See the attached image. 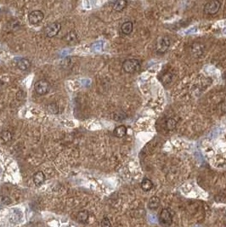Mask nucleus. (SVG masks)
Returning a JSON list of instances; mask_svg holds the SVG:
<instances>
[{"label":"nucleus","mask_w":226,"mask_h":227,"mask_svg":"<svg viewBox=\"0 0 226 227\" xmlns=\"http://www.w3.org/2000/svg\"><path fill=\"white\" fill-rule=\"evenodd\" d=\"M123 71L127 73H134L141 68V63L137 59H128L123 63Z\"/></svg>","instance_id":"obj_1"},{"label":"nucleus","mask_w":226,"mask_h":227,"mask_svg":"<svg viewBox=\"0 0 226 227\" xmlns=\"http://www.w3.org/2000/svg\"><path fill=\"white\" fill-rule=\"evenodd\" d=\"M159 221L164 226H169L173 222V214L169 209H163L160 213Z\"/></svg>","instance_id":"obj_2"},{"label":"nucleus","mask_w":226,"mask_h":227,"mask_svg":"<svg viewBox=\"0 0 226 227\" xmlns=\"http://www.w3.org/2000/svg\"><path fill=\"white\" fill-rule=\"evenodd\" d=\"M34 89L37 95H44L49 90V84L46 80H38L34 84Z\"/></svg>","instance_id":"obj_3"},{"label":"nucleus","mask_w":226,"mask_h":227,"mask_svg":"<svg viewBox=\"0 0 226 227\" xmlns=\"http://www.w3.org/2000/svg\"><path fill=\"white\" fill-rule=\"evenodd\" d=\"M221 4L219 1L214 0V1H210L205 4L204 6V12L208 15H215L218 13V11L220 9Z\"/></svg>","instance_id":"obj_4"},{"label":"nucleus","mask_w":226,"mask_h":227,"mask_svg":"<svg viewBox=\"0 0 226 227\" xmlns=\"http://www.w3.org/2000/svg\"><path fill=\"white\" fill-rule=\"evenodd\" d=\"M170 46V39L168 37H161L158 38L157 42V46H156V49H157V53L162 54L165 51L168 50V47Z\"/></svg>","instance_id":"obj_5"},{"label":"nucleus","mask_w":226,"mask_h":227,"mask_svg":"<svg viewBox=\"0 0 226 227\" xmlns=\"http://www.w3.org/2000/svg\"><path fill=\"white\" fill-rule=\"evenodd\" d=\"M61 29V25L59 22H54L46 27L45 34L48 37H53L56 36Z\"/></svg>","instance_id":"obj_6"},{"label":"nucleus","mask_w":226,"mask_h":227,"mask_svg":"<svg viewBox=\"0 0 226 227\" xmlns=\"http://www.w3.org/2000/svg\"><path fill=\"white\" fill-rule=\"evenodd\" d=\"M44 13L41 10H33L29 14L28 20H29V22L31 24L36 25V24H38L39 22H42L44 20Z\"/></svg>","instance_id":"obj_7"},{"label":"nucleus","mask_w":226,"mask_h":227,"mask_svg":"<svg viewBox=\"0 0 226 227\" xmlns=\"http://www.w3.org/2000/svg\"><path fill=\"white\" fill-rule=\"evenodd\" d=\"M33 182L37 186H42L45 181V175L42 171H37L33 174Z\"/></svg>","instance_id":"obj_8"},{"label":"nucleus","mask_w":226,"mask_h":227,"mask_svg":"<svg viewBox=\"0 0 226 227\" xmlns=\"http://www.w3.org/2000/svg\"><path fill=\"white\" fill-rule=\"evenodd\" d=\"M17 67L21 71H26L31 67V61L27 58H22L17 62Z\"/></svg>","instance_id":"obj_9"},{"label":"nucleus","mask_w":226,"mask_h":227,"mask_svg":"<svg viewBox=\"0 0 226 227\" xmlns=\"http://www.w3.org/2000/svg\"><path fill=\"white\" fill-rule=\"evenodd\" d=\"M88 217H89V213L86 210H82L77 213V220L79 223L82 224H86L88 220Z\"/></svg>","instance_id":"obj_10"},{"label":"nucleus","mask_w":226,"mask_h":227,"mask_svg":"<svg viewBox=\"0 0 226 227\" xmlns=\"http://www.w3.org/2000/svg\"><path fill=\"white\" fill-rule=\"evenodd\" d=\"M127 134V128L124 125H120L114 130V135L117 138H123Z\"/></svg>","instance_id":"obj_11"},{"label":"nucleus","mask_w":226,"mask_h":227,"mask_svg":"<svg viewBox=\"0 0 226 227\" xmlns=\"http://www.w3.org/2000/svg\"><path fill=\"white\" fill-rule=\"evenodd\" d=\"M122 32L125 35H129L130 33L133 32V23L131 22H124L122 25Z\"/></svg>","instance_id":"obj_12"},{"label":"nucleus","mask_w":226,"mask_h":227,"mask_svg":"<svg viewBox=\"0 0 226 227\" xmlns=\"http://www.w3.org/2000/svg\"><path fill=\"white\" fill-rule=\"evenodd\" d=\"M63 39L66 42H67L68 44H73V43H75L77 40V36L74 31H71V32H69L66 34Z\"/></svg>","instance_id":"obj_13"},{"label":"nucleus","mask_w":226,"mask_h":227,"mask_svg":"<svg viewBox=\"0 0 226 227\" xmlns=\"http://www.w3.org/2000/svg\"><path fill=\"white\" fill-rule=\"evenodd\" d=\"M141 188H142L143 190H145V191H149L152 188H153V183H152V181L149 179H144L142 180V182H141Z\"/></svg>","instance_id":"obj_14"},{"label":"nucleus","mask_w":226,"mask_h":227,"mask_svg":"<svg viewBox=\"0 0 226 227\" xmlns=\"http://www.w3.org/2000/svg\"><path fill=\"white\" fill-rule=\"evenodd\" d=\"M160 205V199L157 197H152L150 199L149 202H148V207L150 209H157Z\"/></svg>","instance_id":"obj_15"},{"label":"nucleus","mask_w":226,"mask_h":227,"mask_svg":"<svg viewBox=\"0 0 226 227\" xmlns=\"http://www.w3.org/2000/svg\"><path fill=\"white\" fill-rule=\"evenodd\" d=\"M128 2L125 0H119V1H116L113 5V9L116 11H122L124 8L127 6Z\"/></svg>","instance_id":"obj_16"},{"label":"nucleus","mask_w":226,"mask_h":227,"mask_svg":"<svg viewBox=\"0 0 226 227\" xmlns=\"http://www.w3.org/2000/svg\"><path fill=\"white\" fill-rule=\"evenodd\" d=\"M46 109H47V111L49 112H50L51 114L59 113V107L56 103L52 102L49 103V104H48Z\"/></svg>","instance_id":"obj_17"},{"label":"nucleus","mask_w":226,"mask_h":227,"mask_svg":"<svg viewBox=\"0 0 226 227\" xmlns=\"http://www.w3.org/2000/svg\"><path fill=\"white\" fill-rule=\"evenodd\" d=\"M166 125H167V128L169 129V130H173L176 128V125H177V122L175 121L174 118H168V121L166 123Z\"/></svg>","instance_id":"obj_18"},{"label":"nucleus","mask_w":226,"mask_h":227,"mask_svg":"<svg viewBox=\"0 0 226 227\" xmlns=\"http://www.w3.org/2000/svg\"><path fill=\"white\" fill-rule=\"evenodd\" d=\"M1 138L3 139L4 141L5 142H8V141H10L11 139H12V135L10 131H7V130H4L2 132L1 134Z\"/></svg>","instance_id":"obj_19"},{"label":"nucleus","mask_w":226,"mask_h":227,"mask_svg":"<svg viewBox=\"0 0 226 227\" xmlns=\"http://www.w3.org/2000/svg\"><path fill=\"white\" fill-rule=\"evenodd\" d=\"M101 227H111V221L107 217H105L101 221Z\"/></svg>","instance_id":"obj_20"}]
</instances>
